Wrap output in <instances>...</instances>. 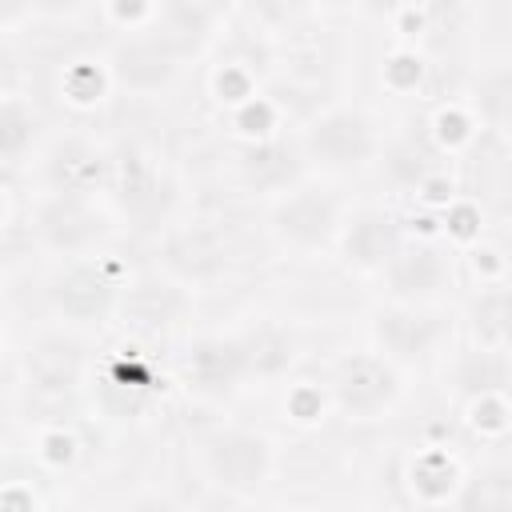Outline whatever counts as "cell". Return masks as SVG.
Returning a JSON list of instances; mask_svg holds the SVG:
<instances>
[{
	"mask_svg": "<svg viewBox=\"0 0 512 512\" xmlns=\"http://www.w3.org/2000/svg\"><path fill=\"white\" fill-rule=\"evenodd\" d=\"M48 176L56 184V192L64 196H88L96 184L108 180V160L80 136H68L56 144L52 160H48Z\"/></svg>",
	"mask_w": 512,
	"mask_h": 512,
	"instance_id": "cell-10",
	"label": "cell"
},
{
	"mask_svg": "<svg viewBox=\"0 0 512 512\" xmlns=\"http://www.w3.org/2000/svg\"><path fill=\"white\" fill-rule=\"evenodd\" d=\"M24 4L40 16H72V12H80L84 0H24ZM8 8H16V0H8Z\"/></svg>",
	"mask_w": 512,
	"mask_h": 512,
	"instance_id": "cell-19",
	"label": "cell"
},
{
	"mask_svg": "<svg viewBox=\"0 0 512 512\" xmlns=\"http://www.w3.org/2000/svg\"><path fill=\"white\" fill-rule=\"evenodd\" d=\"M96 232H100V220L88 212L84 196H64V192H56V200L40 212V236H44L52 248L76 252V248L92 244Z\"/></svg>",
	"mask_w": 512,
	"mask_h": 512,
	"instance_id": "cell-14",
	"label": "cell"
},
{
	"mask_svg": "<svg viewBox=\"0 0 512 512\" xmlns=\"http://www.w3.org/2000/svg\"><path fill=\"white\" fill-rule=\"evenodd\" d=\"M272 228L292 248H320L336 236V204L316 188H296L276 204Z\"/></svg>",
	"mask_w": 512,
	"mask_h": 512,
	"instance_id": "cell-5",
	"label": "cell"
},
{
	"mask_svg": "<svg viewBox=\"0 0 512 512\" xmlns=\"http://www.w3.org/2000/svg\"><path fill=\"white\" fill-rule=\"evenodd\" d=\"M444 276H448V264L432 244L400 248L388 260V280H392V292L400 300H428L432 292H440Z\"/></svg>",
	"mask_w": 512,
	"mask_h": 512,
	"instance_id": "cell-12",
	"label": "cell"
},
{
	"mask_svg": "<svg viewBox=\"0 0 512 512\" xmlns=\"http://www.w3.org/2000/svg\"><path fill=\"white\" fill-rule=\"evenodd\" d=\"M164 260L184 280H208L228 264V244L212 228H188V232H176L168 240Z\"/></svg>",
	"mask_w": 512,
	"mask_h": 512,
	"instance_id": "cell-13",
	"label": "cell"
},
{
	"mask_svg": "<svg viewBox=\"0 0 512 512\" xmlns=\"http://www.w3.org/2000/svg\"><path fill=\"white\" fill-rule=\"evenodd\" d=\"M436 336H440V324L412 304H400V308H388L376 316V340L392 360L424 356L436 344Z\"/></svg>",
	"mask_w": 512,
	"mask_h": 512,
	"instance_id": "cell-9",
	"label": "cell"
},
{
	"mask_svg": "<svg viewBox=\"0 0 512 512\" xmlns=\"http://www.w3.org/2000/svg\"><path fill=\"white\" fill-rule=\"evenodd\" d=\"M116 76L132 88V92H156L168 88L176 76V52L168 40L160 36H136L128 44H120L116 52Z\"/></svg>",
	"mask_w": 512,
	"mask_h": 512,
	"instance_id": "cell-8",
	"label": "cell"
},
{
	"mask_svg": "<svg viewBox=\"0 0 512 512\" xmlns=\"http://www.w3.org/2000/svg\"><path fill=\"white\" fill-rule=\"evenodd\" d=\"M124 316L140 328V332H156V328H168L176 316H180V292L172 284H160V280H148L140 288L128 292V304H124Z\"/></svg>",
	"mask_w": 512,
	"mask_h": 512,
	"instance_id": "cell-16",
	"label": "cell"
},
{
	"mask_svg": "<svg viewBox=\"0 0 512 512\" xmlns=\"http://www.w3.org/2000/svg\"><path fill=\"white\" fill-rule=\"evenodd\" d=\"M24 372H28V380H32L36 392L64 396L84 376V348H80V340L60 336V332L36 336L28 344V352H24Z\"/></svg>",
	"mask_w": 512,
	"mask_h": 512,
	"instance_id": "cell-6",
	"label": "cell"
},
{
	"mask_svg": "<svg viewBox=\"0 0 512 512\" xmlns=\"http://www.w3.org/2000/svg\"><path fill=\"white\" fill-rule=\"evenodd\" d=\"M304 152L328 172L364 168L376 156V124L356 108H332L316 116L304 132Z\"/></svg>",
	"mask_w": 512,
	"mask_h": 512,
	"instance_id": "cell-1",
	"label": "cell"
},
{
	"mask_svg": "<svg viewBox=\"0 0 512 512\" xmlns=\"http://www.w3.org/2000/svg\"><path fill=\"white\" fill-rule=\"evenodd\" d=\"M400 252V228L392 216L384 212H360L356 220H348L344 228V256L356 268H388V260Z\"/></svg>",
	"mask_w": 512,
	"mask_h": 512,
	"instance_id": "cell-11",
	"label": "cell"
},
{
	"mask_svg": "<svg viewBox=\"0 0 512 512\" xmlns=\"http://www.w3.org/2000/svg\"><path fill=\"white\" fill-rule=\"evenodd\" d=\"M32 112H24L20 100H4V112H0V148H4V160L16 164V156L24 152V144L32 140Z\"/></svg>",
	"mask_w": 512,
	"mask_h": 512,
	"instance_id": "cell-18",
	"label": "cell"
},
{
	"mask_svg": "<svg viewBox=\"0 0 512 512\" xmlns=\"http://www.w3.org/2000/svg\"><path fill=\"white\" fill-rule=\"evenodd\" d=\"M48 296H52V304H56L68 320H104V316L112 312V304H116L112 280H108L104 272L88 268V264L64 268V272L52 280Z\"/></svg>",
	"mask_w": 512,
	"mask_h": 512,
	"instance_id": "cell-7",
	"label": "cell"
},
{
	"mask_svg": "<svg viewBox=\"0 0 512 512\" xmlns=\"http://www.w3.org/2000/svg\"><path fill=\"white\" fill-rule=\"evenodd\" d=\"M204 464L216 484L244 492L268 476L272 452H268V440H260L252 432H220L204 444Z\"/></svg>",
	"mask_w": 512,
	"mask_h": 512,
	"instance_id": "cell-3",
	"label": "cell"
},
{
	"mask_svg": "<svg viewBox=\"0 0 512 512\" xmlns=\"http://www.w3.org/2000/svg\"><path fill=\"white\" fill-rule=\"evenodd\" d=\"M364 4H368V8H392L396 0H364Z\"/></svg>",
	"mask_w": 512,
	"mask_h": 512,
	"instance_id": "cell-20",
	"label": "cell"
},
{
	"mask_svg": "<svg viewBox=\"0 0 512 512\" xmlns=\"http://www.w3.org/2000/svg\"><path fill=\"white\" fill-rule=\"evenodd\" d=\"M248 368H252L248 344L224 340V336H204V340H196V344L184 352V364H180L184 380H188L196 392H208V396L232 392Z\"/></svg>",
	"mask_w": 512,
	"mask_h": 512,
	"instance_id": "cell-4",
	"label": "cell"
},
{
	"mask_svg": "<svg viewBox=\"0 0 512 512\" xmlns=\"http://www.w3.org/2000/svg\"><path fill=\"white\" fill-rule=\"evenodd\" d=\"M396 392H400L396 372L380 356H344L332 372V396L356 420L380 416L396 400Z\"/></svg>",
	"mask_w": 512,
	"mask_h": 512,
	"instance_id": "cell-2",
	"label": "cell"
},
{
	"mask_svg": "<svg viewBox=\"0 0 512 512\" xmlns=\"http://www.w3.org/2000/svg\"><path fill=\"white\" fill-rule=\"evenodd\" d=\"M468 320H472V336L484 348H492V352L512 348V288L480 292L468 308Z\"/></svg>",
	"mask_w": 512,
	"mask_h": 512,
	"instance_id": "cell-15",
	"label": "cell"
},
{
	"mask_svg": "<svg viewBox=\"0 0 512 512\" xmlns=\"http://www.w3.org/2000/svg\"><path fill=\"white\" fill-rule=\"evenodd\" d=\"M240 164H244L248 180H252V184H260V188H280V184H288V180H292V172H296V164H292L288 148H280V144L248 148Z\"/></svg>",
	"mask_w": 512,
	"mask_h": 512,
	"instance_id": "cell-17",
	"label": "cell"
}]
</instances>
